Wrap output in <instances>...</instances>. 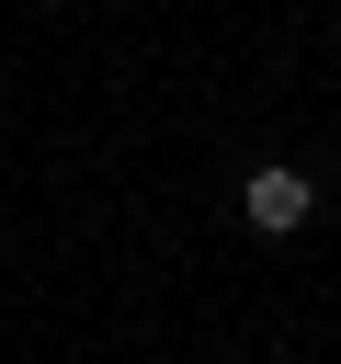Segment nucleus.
Here are the masks:
<instances>
[{"mask_svg":"<svg viewBox=\"0 0 341 364\" xmlns=\"http://www.w3.org/2000/svg\"><path fill=\"white\" fill-rule=\"evenodd\" d=\"M239 216H250L261 239H296V228L318 216V182H307V171H284V159H261V171L239 182Z\"/></svg>","mask_w":341,"mask_h":364,"instance_id":"nucleus-1","label":"nucleus"}]
</instances>
